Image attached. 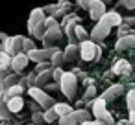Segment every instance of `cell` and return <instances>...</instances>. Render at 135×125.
I'll return each instance as SVG.
<instances>
[{
	"instance_id": "obj_22",
	"label": "cell",
	"mask_w": 135,
	"mask_h": 125,
	"mask_svg": "<svg viewBox=\"0 0 135 125\" xmlns=\"http://www.w3.org/2000/svg\"><path fill=\"white\" fill-rule=\"evenodd\" d=\"M50 79H52V70H46V72H41V74H37V79H35V86H39V88H45L48 83H50Z\"/></svg>"
},
{
	"instance_id": "obj_12",
	"label": "cell",
	"mask_w": 135,
	"mask_h": 125,
	"mask_svg": "<svg viewBox=\"0 0 135 125\" xmlns=\"http://www.w3.org/2000/svg\"><path fill=\"white\" fill-rule=\"evenodd\" d=\"M109 33H111V26H109V24H105L104 20H98V22L94 24L93 31L89 33V37H91L94 42H102Z\"/></svg>"
},
{
	"instance_id": "obj_5",
	"label": "cell",
	"mask_w": 135,
	"mask_h": 125,
	"mask_svg": "<svg viewBox=\"0 0 135 125\" xmlns=\"http://www.w3.org/2000/svg\"><path fill=\"white\" fill-rule=\"evenodd\" d=\"M59 90L65 94L67 99H74L78 92V77L74 72H63L59 79Z\"/></svg>"
},
{
	"instance_id": "obj_11",
	"label": "cell",
	"mask_w": 135,
	"mask_h": 125,
	"mask_svg": "<svg viewBox=\"0 0 135 125\" xmlns=\"http://www.w3.org/2000/svg\"><path fill=\"white\" fill-rule=\"evenodd\" d=\"M70 9H72V6L69 2H57V4H50V6H45L43 8V11L45 13H50V17H54V19H57V17L63 19L67 13H70Z\"/></svg>"
},
{
	"instance_id": "obj_18",
	"label": "cell",
	"mask_w": 135,
	"mask_h": 125,
	"mask_svg": "<svg viewBox=\"0 0 135 125\" xmlns=\"http://www.w3.org/2000/svg\"><path fill=\"white\" fill-rule=\"evenodd\" d=\"M65 55V63H74L78 57H80V46L78 44H69L63 52Z\"/></svg>"
},
{
	"instance_id": "obj_35",
	"label": "cell",
	"mask_w": 135,
	"mask_h": 125,
	"mask_svg": "<svg viewBox=\"0 0 135 125\" xmlns=\"http://www.w3.org/2000/svg\"><path fill=\"white\" fill-rule=\"evenodd\" d=\"M61 75H63V70H61V66H59V68H52V79H54V83H59Z\"/></svg>"
},
{
	"instance_id": "obj_43",
	"label": "cell",
	"mask_w": 135,
	"mask_h": 125,
	"mask_svg": "<svg viewBox=\"0 0 135 125\" xmlns=\"http://www.w3.org/2000/svg\"><path fill=\"white\" fill-rule=\"evenodd\" d=\"M115 125H126V123H124V121H120V123H115Z\"/></svg>"
},
{
	"instance_id": "obj_21",
	"label": "cell",
	"mask_w": 135,
	"mask_h": 125,
	"mask_svg": "<svg viewBox=\"0 0 135 125\" xmlns=\"http://www.w3.org/2000/svg\"><path fill=\"white\" fill-rule=\"evenodd\" d=\"M22 81V75L21 74H15V72H11V74H8L6 77H2V83H4V88H9V86H13V85H19ZM6 92V90H4Z\"/></svg>"
},
{
	"instance_id": "obj_42",
	"label": "cell",
	"mask_w": 135,
	"mask_h": 125,
	"mask_svg": "<svg viewBox=\"0 0 135 125\" xmlns=\"http://www.w3.org/2000/svg\"><path fill=\"white\" fill-rule=\"evenodd\" d=\"M100 2H102V4H105V6H107V4H109V0H100Z\"/></svg>"
},
{
	"instance_id": "obj_38",
	"label": "cell",
	"mask_w": 135,
	"mask_h": 125,
	"mask_svg": "<svg viewBox=\"0 0 135 125\" xmlns=\"http://www.w3.org/2000/svg\"><path fill=\"white\" fill-rule=\"evenodd\" d=\"M81 125H104V121H100V119H87Z\"/></svg>"
},
{
	"instance_id": "obj_9",
	"label": "cell",
	"mask_w": 135,
	"mask_h": 125,
	"mask_svg": "<svg viewBox=\"0 0 135 125\" xmlns=\"http://www.w3.org/2000/svg\"><path fill=\"white\" fill-rule=\"evenodd\" d=\"M81 22V19L76 15V13H67L61 20V30H63V35H67V39L70 41V44H76V37H74V26Z\"/></svg>"
},
{
	"instance_id": "obj_29",
	"label": "cell",
	"mask_w": 135,
	"mask_h": 125,
	"mask_svg": "<svg viewBox=\"0 0 135 125\" xmlns=\"http://www.w3.org/2000/svg\"><path fill=\"white\" fill-rule=\"evenodd\" d=\"M126 107H128V110H135V90H128V94H126Z\"/></svg>"
},
{
	"instance_id": "obj_39",
	"label": "cell",
	"mask_w": 135,
	"mask_h": 125,
	"mask_svg": "<svg viewBox=\"0 0 135 125\" xmlns=\"http://www.w3.org/2000/svg\"><path fill=\"white\" fill-rule=\"evenodd\" d=\"M126 125H135V110H129V119Z\"/></svg>"
},
{
	"instance_id": "obj_14",
	"label": "cell",
	"mask_w": 135,
	"mask_h": 125,
	"mask_svg": "<svg viewBox=\"0 0 135 125\" xmlns=\"http://www.w3.org/2000/svg\"><path fill=\"white\" fill-rule=\"evenodd\" d=\"M131 48H135V33L122 35V37H118V41L115 42V50H117V52H124V50H131Z\"/></svg>"
},
{
	"instance_id": "obj_45",
	"label": "cell",
	"mask_w": 135,
	"mask_h": 125,
	"mask_svg": "<svg viewBox=\"0 0 135 125\" xmlns=\"http://www.w3.org/2000/svg\"><path fill=\"white\" fill-rule=\"evenodd\" d=\"M30 125H33V123H30Z\"/></svg>"
},
{
	"instance_id": "obj_33",
	"label": "cell",
	"mask_w": 135,
	"mask_h": 125,
	"mask_svg": "<svg viewBox=\"0 0 135 125\" xmlns=\"http://www.w3.org/2000/svg\"><path fill=\"white\" fill-rule=\"evenodd\" d=\"M9 63H11V55H8L2 48H0V64H6V66H9Z\"/></svg>"
},
{
	"instance_id": "obj_23",
	"label": "cell",
	"mask_w": 135,
	"mask_h": 125,
	"mask_svg": "<svg viewBox=\"0 0 135 125\" xmlns=\"http://www.w3.org/2000/svg\"><path fill=\"white\" fill-rule=\"evenodd\" d=\"M96 97V86L94 85H89L87 88H85V94H83V97H81V105H91V101Z\"/></svg>"
},
{
	"instance_id": "obj_24",
	"label": "cell",
	"mask_w": 135,
	"mask_h": 125,
	"mask_svg": "<svg viewBox=\"0 0 135 125\" xmlns=\"http://www.w3.org/2000/svg\"><path fill=\"white\" fill-rule=\"evenodd\" d=\"M50 64H52V68H59V66H63L65 64V55H63V52L59 50V52H56L52 57H50Z\"/></svg>"
},
{
	"instance_id": "obj_26",
	"label": "cell",
	"mask_w": 135,
	"mask_h": 125,
	"mask_svg": "<svg viewBox=\"0 0 135 125\" xmlns=\"http://www.w3.org/2000/svg\"><path fill=\"white\" fill-rule=\"evenodd\" d=\"M74 37H76V41H85V39H89V33L85 31V28L81 26V22H78V24L74 26Z\"/></svg>"
},
{
	"instance_id": "obj_7",
	"label": "cell",
	"mask_w": 135,
	"mask_h": 125,
	"mask_svg": "<svg viewBox=\"0 0 135 125\" xmlns=\"http://www.w3.org/2000/svg\"><path fill=\"white\" fill-rule=\"evenodd\" d=\"M28 94H30V97L41 107V108H50V107H54V97L50 96V94H46L43 88H39V86H28Z\"/></svg>"
},
{
	"instance_id": "obj_28",
	"label": "cell",
	"mask_w": 135,
	"mask_h": 125,
	"mask_svg": "<svg viewBox=\"0 0 135 125\" xmlns=\"http://www.w3.org/2000/svg\"><path fill=\"white\" fill-rule=\"evenodd\" d=\"M9 116H11V112L8 110V105H6L4 97L0 96V119H2V121H8V119H9Z\"/></svg>"
},
{
	"instance_id": "obj_25",
	"label": "cell",
	"mask_w": 135,
	"mask_h": 125,
	"mask_svg": "<svg viewBox=\"0 0 135 125\" xmlns=\"http://www.w3.org/2000/svg\"><path fill=\"white\" fill-rule=\"evenodd\" d=\"M52 108L56 110V114H57V116H65V114L72 112V107H70L69 103H54V107H52Z\"/></svg>"
},
{
	"instance_id": "obj_27",
	"label": "cell",
	"mask_w": 135,
	"mask_h": 125,
	"mask_svg": "<svg viewBox=\"0 0 135 125\" xmlns=\"http://www.w3.org/2000/svg\"><path fill=\"white\" fill-rule=\"evenodd\" d=\"M43 118H45V123H54V121H57V114H56V110L50 107V108H46V110H43Z\"/></svg>"
},
{
	"instance_id": "obj_2",
	"label": "cell",
	"mask_w": 135,
	"mask_h": 125,
	"mask_svg": "<svg viewBox=\"0 0 135 125\" xmlns=\"http://www.w3.org/2000/svg\"><path fill=\"white\" fill-rule=\"evenodd\" d=\"M45 19H46V13L43 11V8H33L32 9L30 19H28V33L32 35V39H37V41L43 39V33H45Z\"/></svg>"
},
{
	"instance_id": "obj_40",
	"label": "cell",
	"mask_w": 135,
	"mask_h": 125,
	"mask_svg": "<svg viewBox=\"0 0 135 125\" xmlns=\"http://www.w3.org/2000/svg\"><path fill=\"white\" fill-rule=\"evenodd\" d=\"M4 90H6V88H4V83H2V77H0V94H4Z\"/></svg>"
},
{
	"instance_id": "obj_6",
	"label": "cell",
	"mask_w": 135,
	"mask_h": 125,
	"mask_svg": "<svg viewBox=\"0 0 135 125\" xmlns=\"http://www.w3.org/2000/svg\"><path fill=\"white\" fill-rule=\"evenodd\" d=\"M87 119H93V114L87 108H78V110H72V112L57 118L59 125H81Z\"/></svg>"
},
{
	"instance_id": "obj_16",
	"label": "cell",
	"mask_w": 135,
	"mask_h": 125,
	"mask_svg": "<svg viewBox=\"0 0 135 125\" xmlns=\"http://www.w3.org/2000/svg\"><path fill=\"white\" fill-rule=\"evenodd\" d=\"M113 74H117V75H129V72H131V64L126 61V59H118V61H115V64H113Z\"/></svg>"
},
{
	"instance_id": "obj_34",
	"label": "cell",
	"mask_w": 135,
	"mask_h": 125,
	"mask_svg": "<svg viewBox=\"0 0 135 125\" xmlns=\"http://www.w3.org/2000/svg\"><path fill=\"white\" fill-rule=\"evenodd\" d=\"M118 6L124 9H135V0H118Z\"/></svg>"
},
{
	"instance_id": "obj_10",
	"label": "cell",
	"mask_w": 135,
	"mask_h": 125,
	"mask_svg": "<svg viewBox=\"0 0 135 125\" xmlns=\"http://www.w3.org/2000/svg\"><path fill=\"white\" fill-rule=\"evenodd\" d=\"M56 52H59V48L57 46H48V48H33V50H30L26 55H28V59L30 61H33V63H43V61H50V57L56 53Z\"/></svg>"
},
{
	"instance_id": "obj_1",
	"label": "cell",
	"mask_w": 135,
	"mask_h": 125,
	"mask_svg": "<svg viewBox=\"0 0 135 125\" xmlns=\"http://www.w3.org/2000/svg\"><path fill=\"white\" fill-rule=\"evenodd\" d=\"M63 39V30H61V24L57 22V19L54 17H46L45 19V33H43V44L45 48L48 46H56V42H59Z\"/></svg>"
},
{
	"instance_id": "obj_4",
	"label": "cell",
	"mask_w": 135,
	"mask_h": 125,
	"mask_svg": "<svg viewBox=\"0 0 135 125\" xmlns=\"http://www.w3.org/2000/svg\"><path fill=\"white\" fill-rule=\"evenodd\" d=\"M80 57L83 61H100V55H102V46L94 41H80Z\"/></svg>"
},
{
	"instance_id": "obj_20",
	"label": "cell",
	"mask_w": 135,
	"mask_h": 125,
	"mask_svg": "<svg viewBox=\"0 0 135 125\" xmlns=\"http://www.w3.org/2000/svg\"><path fill=\"white\" fill-rule=\"evenodd\" d=\"M22 92H24V85H13V86H9V88H6V92L4 94H0L4 97V101H8L9 97H13V96H22Z\"/></svg>"
},
{
	"instance_id": "obj_17",
	"label": "cell",
	"mask_w": 135,
	"mask_h": 125,
	"mask_svg": "<svg viewBox=\"0 0 135 125\" xmlns=\"http://www.w3.org/2000/svg\"><path fill=\"white\" fill-rule=\"evenodd\" d=\"M6 105H8V110L11 114H15V112H21L24 108V99H22V96H13L6 101Z\"/></svg>"
},
{
	"instance_id": "obj_36",
	"label": "cell",
	"mask_w": 135,
	"mask_h": 125,
	"mask_svg": "<svg viewBox=\"0 0 135 125\" xmlns=\"http://www.w3.org/2000/svg\"><path fill=\"white\" fill-rule=\"evenodd\" d=\"M76 4H78L81 9H89V6L93 4V0H76Z\"/></svg>"
},
{
	"instance_id": "obj_31",
	"label": "cell",
	"mask_w": 135,
	"mask_h": 125,
	"mask_svg": "<svg viewBox=\"0 0 135 125\" xmlns=\"http://www.w3.org/2000/svg\"><path fill=\"white\" fill-rule=\"evenodd\" d=\"M46 70H52V64H50V61L35 63V74H41V72H46Z\"/></svg>"
},
{
	"instance_id": "obj_3",
	"label": "cell",
	"mask_w": 135,
	"mask_h": 125,
	"mask_svg": "<svg viewBox=\"0 0 135 125\" xmlns=\"http://www.w3.org/2000/svg\"><path fill=\"white\" fill-rule=\"evenodd\" d=\"M105 103H107V101H105L102 96L94 97V99L91 101V114H93V118H94V119L104 121V125H115L113 116H111V114H109V110L105 108Z\"/></svg>"
},
{
	"instance_id": "obj_41",
	"label": "cell",
	"mask_w": 135,
	"mask_h": 125,
	"mask_svg": "<svg viewBox=\"0 0 135 125\" xmlns=\"http://www.w3.org/2000/svg\"><path fill=\"white\" fill-rule=\"evenodd\" d=\"M6 37H8V33H4V31H0V42H2V41H4Z\"/></svg>"
},
{
	"instance_id": "obj_8",
	"label": "cell",
	"mask_w": 135,
	"mask_h": 125,
	"mask_svg": "<svg viewBox=\"0 0 135 125\" xmlns=\"http://www.w3.org/2000/svg\"><path fill=\"white\" fill-rule=\"evenodd\" d=\"M22 41H24L22 35H8L2 42H0V48H2L8 55L13 57V55L22 52Z\"/></svg>"
},
{
	"instance_id": "obj_44",
	"label": "cell",
	"mask_w": 135,
	"mask_h": 125,
	"mask_svg": "<svg viewBox=\"0 0 135 125\" xmlns=\"http://www.w3.org/2000/svg\"><path fill=\"white\" fill-rule=\"evenodd\" d=\"M57 2H69V0H57Z\"/></svg>"
},
{
	"instance_id": "obj_19",
	"label": "cell",
	"mask_w": 135,
	"mask_h": 125,
	"mask_svg": "<svg viewBox=\"0 0 135 125\" xmlns=\"http://www.w3.org/2000/svg\"><path fill=\"white\" fill-rule=\"evenodd\" d=\"M120 94H124V85H111V86L102 94V97L107 101V99H115V97H118Z\"/></svg>"
},
{
	"instance_id": "obj_37",
	"label": "cell",
	"mask_w": 135,
	"mask_h": 125,
	"mask_svg": "<svg viewBox=\"0 0 135 125\" xmlns=\"http://www.w3.org/2000/svg\"><path fill=\"white\" fill-rule=\"evenodd\" d=\"M122 24H124V26H131V24H135V17H122Z\"/></svg>"
},
{
	"instance_id": "obj_15",
	"label": "cell",
	"mask_w": 135,
	"mask_h": 125,
	"mask_svg": "<svg viewBox=\"0 0 135 125\" xmlns=\"http://www.w3.org/2000/svg\"><path fill=\"white\" fill-rule=\"evenodd\" d=\"M105 8H107V6H105V4H102L100 0H93V4H91V6H89V9H87V11H89V17H91V20L98 22V20H100V17L105 13Z\"/></svg>"
},
{
	"instance_id": "obj_13",
	"label": "cell",
	"mask_w": 135,
	"mask_h": 125,
	"mask_svg": "<svg viewBox=\"0 0 135 125\" xmlns=\"http://www.w3.org/2000/svg\"><path fill=\"white\" fill-rule=\"evenodd\" d=\"M28 63H30L28 55H26L24 52H21V53H17V55H13V57H11V63H9V70H11V72H15V74H21L22 70H26Z\"/></svg>"
},
{
	"instance_id": "obj_32",
	"label": "cell",
	"mask_w": 135,
	"mask_h": 125,
	"mask_svg": "<svg viewBox=\"0 0 135 125\" xmlns=\"http://www.w3.org/2000/svg\"><path fill=\"white\" fill-rule=\"evenodd\" d=\"M32 121H33V125H43V123H45L43 110H33V112H32Z\"/></svg>"
},
{
	"instance_id": "obj_30",
	"label": "cell",
	"mask_w": 135,
	"mask_h": 125,
	"mask_svg": "<svg viewBox=\"0 0 135 125\" xmlns=\"http://www.w3.org/2000/svg\"><path fill=\"white\" fill-rule=\"evenodd\" d=\"M35 48V41L33 39H30V37H24V41H22V52L24 53H28L30 50H33Z\"/></svg>"
}]
</instances>
